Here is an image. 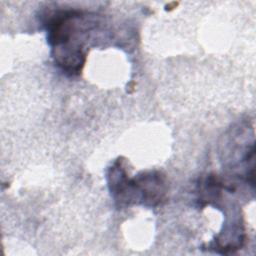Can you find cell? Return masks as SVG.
I'll use <instances>...</instances> for the list:
<instances>
[{
    "instance_id": "6da1fadb",
    "label": "cell",
    "mask_w": 256,
    "mask_h": 256,
    "mask_svg": "<svg viewBox=\"0 0 256 256\" xmlns=\"http://www.w3.org/2000/svg\"><path fill=\"white\" fill-rule=\"evenodd\" d=\"M109 190L119 207L141 203L148 207L159 205L165 198V177L157 171H146L129 178L119 159L107 171Z\"/></svg>"
}]
</instances>
